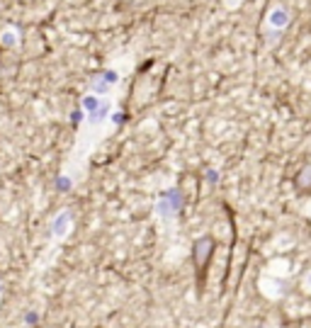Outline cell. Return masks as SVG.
<instances>
[{"label":"cell","mask_w":311,"mask_h":328,"mask_svg":"<svg viewBox=\"0 0 311 328\" xmlns=\"http://www.w3.org/2000/svg\"><path fill=\"white\" fill-rule=\"evenodd\" d=\"M294 185H297V190H301V192L311 190V163H306V165H301V168H299L297 178H294Z\"/></svg>","instance_id":"3957f363"},{"label":"cell","mask_w":311,"mask_h":328,"mask_svg":"<svg viewBox=\"0 0 311 328\" xmlns=\"http://www.w3.org/2000/svg\"><path fill=\"white\" fill-rule=\"evenodd\" d=\"M212 253H214V241H212L209 236H204V238H200V241L195 243L192 258H195L197 273H200V282H202V275H204V270H207V265H209V258H212Z\"/></svg>","instance_id":"6da1fadb"},{"label":"cell","mask_w":311,"mask_h":328,"mask_svg":"<svg viewBox=\"0 0 311 328\" xmlns=\"http://www.w3.org/2000/svg\"><path fill=\"white\" fill-rule=\"evenodd\" d=\"M304 282H306V287L311 289V270H309V273H306V277H304Z\"/></svg>","instance_id":"277c9868"},{"label":"cell","mask_w":311,"mask_h":328,"mask_svg":"<svg viewBox=\"0 0 311 328\" xmlns=\"http://www.w3.org/2000/svg\"><path fill=\"white\" fill-rule=\"evenodd\" d=\"M268 22H270V27H275V29H284L287 25H289V13H287V8L277 5V8L270 13Z\"/></svg>","instance_id":"7a4b0ae2"}]
</instances>
